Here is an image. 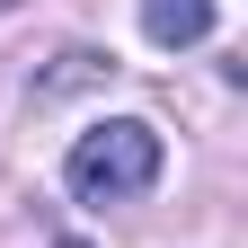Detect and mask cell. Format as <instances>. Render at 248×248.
I'll return each instance as SVG.
<instances>
[{"label":"cell","instance_id":"6da1fadb","mask_svg":"<svg viewBox=\"0 0 248 248\" xmlns=\"http://www.w3.org/2000/svg\"><path fill=\"white\" fill-rule=\"evenodd\" d=\"M62 186H71L80 204H133V195H151V186H160V124H142V115L89 124L71 142V160H62Z\"/></svg>","mask_w":248,"mask_h":248},{"label":"cell","instance_id":"7a4b0ae2","mask_svg":"<svg viewBox=\"0 0 248 248\" xmlns=\"http://www.w3.org/2000/svg\"><path fill=\"white\" fill-rule=\"evenodd\" d=\"M142 36L160 53H186L213 36V0H142Z\"/></svg>","mask_w":248,"mask_h":248},{"label":"cell","instance_id":"3957f363","mask_svg":"<svg viewBox=\"0 0 248 248\" xmlns=\"http://www.w3.org/2000/svg\"><path fill=\"white\" fill-rule=\"evenodd\" d=\"M62 248H80V239H62Z\"/></svg>","mask_w":248,"mask_h":248}]
</instances>
